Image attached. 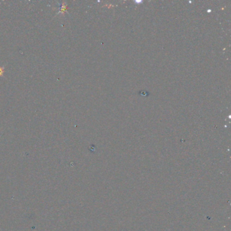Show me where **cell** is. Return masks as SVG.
<instances>
[{"label":"cell","instance_id":"obj_1","mask_svg":"<svg viewBox=\"0 0 231 231\" xmlns=\"http://www.w3.org/2000/svg\"><path fill=\"white\" fill-rule=\"evenodd\" d=\"M4 71V69L3 67H0V76H2L3 75V73Z\"/></svg>","mask_w":231,"mask_h":231}]
</instances>
